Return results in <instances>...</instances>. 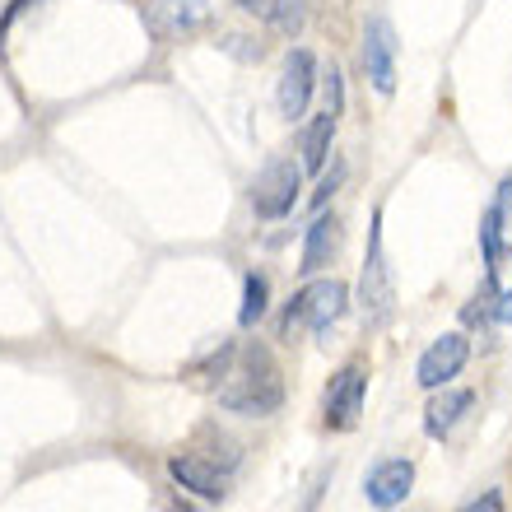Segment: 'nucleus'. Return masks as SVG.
<instances>
[{
    "mask_svg": "<svg viewBox=\"0 0 512 512\" xmlns=\"http://www.w3.org/2000/svg\"><path fill=\"white\" fill-rule=\"evenodd\" d=\"M215 396L229 415H247V419H266L284 405V378L280 364L266 345H243L233 350L219 368Z\"/></svg>",
    "mask_w": 512,
    "mask_h": 512,
    "instance_id": "f257e3e1",
    "label": "nucleus"
},
{
    "mask_svg": "<svg viewBox=\"0 0 512 512\" xmlns=\"http://www.w3.org/2000/svg\"><path fill=\"white\" fill-rule=\"evenodd\" d=\"M359 308H364V322L373 326V331L387 326L391 312H396L387 247H382V210H373V224H368V256H364V275H359Z\"/></svg>",
    "mask_w": 512,
    "mask_h": 512,
    "instance_id": "f03ea898",
    "label": "nucleus"
},
{
    "mask_svg": "<svg viewBox=\"0 0 512 512\" xmlns=\"http://www.w3.org/2000/svg\"><path fill=\"white\" fill-rule=\"evenodd\" d=\"M345 303H350V289H345L340 280H312L308 289H298V294L289 298L284 331H294V326H312L317 336H326V331L340 322Z\"/></svg>",
    "mask_w": 512,
    "mask_h": 512,
    "instance_id": "7ed1b4c3",
    "label": "nucleus"
},
{
    "mask_svg": "<svg viewBox=\"0 0 512 512\" xmlns=\"http://www.w3.org/2000/svg\"><path fill=\"white\" fill-rule=\"evenodd\" d=\"M298 191H303V163L289 159H270L252 182V210L256 219H284L294 215Z\"/></svg>",
    "mask_w": 512,
    "mask_h": 512,
    "instance_id": "20e7f679",
    "label": "nucleus"
},
{
    "mask_svg": "<svg viewBox=\"0 0 512 512\" xmlns=\"http://www.w3.org/2000/svg\"><path fill=\"white\" fill-rule=\"evenodd\" d=\"M210 24H215V10L205 0H145V33L154 42L196 38Z\"/></svg>",
    "mask_w": 512,
    "mask_h": 512,
    "instance_id": "39448f33",
    "label": "nucleus"
},
{
    "mask_svg": "<svg viewBox=\"0 0 512 512\" xmlns=\"http://www.w3.org/2000/svg\"><path fill=\"white\" fill-rule=\"evenodd\" d=\"M364 70H368V84H373L382 98L396 94V33H391L387 14H368V24H364Z\"/></svg>",
    "mask_w": 512,
    "mask_h": 512,
    "instance_id": "423d86ee",
    "label": "nucleus"
},
{
    "mask_svg": "<svg viewBox=\"0 0 512 512\" xmlns=\"http://www.w3.org/2000/svg\"><path fill=\"white\" fill-rule=\"evenodd\" d=\"M466 359H471V340L461 336V331H447V336H438L429 350L419 354V368H415L419 387H429V391L447 387V382H452L461 368H466Z\"/></svg>",
    "mask_w": 512,
    "mask_h": 512,
    "instance_id": "0eeeda50",
    "label": "nucleus"
},
{
    "mask_svg": "<svg viewBox=\"0 0 512 512\" xmlns=\"http://www.w3.org/2000/svg\"><path fill=\"white\" fill-rule=\"evenodd\" d=\"M312 89H317V61L312 52H289L284 56V70H280V89H275V103H280V117L298 122L312 103Z\"/></svg>",
    "mask_w": 512,
    "mask_h": 512,
    "instance_id": "6e6552de",
    "label": "nucleus"
},
{
    "mask_svg": "<svg viewBox=\"0 0 512 512\" xmlns=\"http://www.w3.org/2000/svg\"><path fill=\"white\" fill-rule=\"evenodd\" d=\"M364 396H368V373L359 364L340 368L336 382L326 387V429H354L364 415Z\"/></svg>",
    "mask_w": 512,
    "mask_h": 512,
    "instance_id": "1a4fd4ad",
    "label": "nucleus"
},
{
    "mask_svg": "<svg viewBox=\"0 0 512 512\" xmlns=\"http://www.w3.org/2000/svg\"><path fill=\"white\" fill-rule=\"evenodd\" d=\"M410 489H415V466L401 461V457H391V461H378V466L368 471L364 499L373 503V508L391 512V508H401V503L410 499Z\"/></svg>",
    "mask_w": 512,
    "mask_h": 512,
    "instance_id": "9d476101",
    "label": "nucleus"
},
{
    "mask_svg": "<svg viewBox=\"0 0 512 512\" xmlns=\"http://www.w3.org/2000/svg\"><path fill=\"white\" fill-rule=\"evenodd\" d=\"M168 475H173L177 489H187V494H196V499H205V503H219L224 494H229V480L219 475V466H210V461H201V457H191V452L168 457Z\"/></svg>",
    "mask_w": 512,
    "mask_h": 512,
    "instance_id": "9b49d317",
    "label": "nucleus"
},
{
    "mask_svg": "<svg viewBox=\"0 0 512 512\" xmlns=\"http://www.w3.org/2000/svg\"><path fill=\"white\" fill-rule=\"evenodd\" d=\"M340 256V219L336 215H317L308 224V238H303V256H298V270L303 275H322L331 261Z\"/></svg>",
    "mask_w": 512,
    "mask_h": 512,
    "instance_id": "f8f14e48",
    "label": "nucleus"
},
{
    "mask_svg": "<svg viewBox=\"0 0 512 512\" xmlns=\"http://www.w3.org/2000/svg\"><path fill=\"white\" fill-rule=\"evenodd\" d=\"M238 10L261 19L275 33H289V38L303 33V24H308V0H238Z\"/></svg>",
    "mask_w": 512,
    "mask_h": 512,
    "instance_id": "ddd939ff",
    "label": "nucleus"
},
{
    "mask_svg": "<svg viewBox=\"0 0 512 512\" xmlns=\"http://www.w3.org/2000/svg\"><path fill=\"white\" fill-rule=\"evenodd\" d=\"M471 405H475V391H466V387L447 391L443 387V396H433V401L424 405V433H429V438H447V433L466 419Z\"/></svg>",
    "mask_w": 512,
    "mask_h": 512,
    "instance_id": "4468645a",
    "label": "nucleus"
},
{
    "mask_svg": "<svg viewBox=\"0 0 512 512\" xmlns=\"http://www.w3.org/2000/svg\"><path fill=\"white\" fill-rule=\"evenodd\" d=\"M336 112H322L312 117L308 131H303V173H322L326 168V154H331V140H336Z\"/></svg>",
    "mask_w": 512,
    "mask_h": 512,
    "instance_id": "2eb2a0df",
    "label": "nucleus"
},
{
    "mask_svg": "<svg viewBox=\"0 0 512 512\" xmlns=\"http://www.w3.org/2000/svg\"><path fill=\"white\" fill-rule=\"evenodd\" d=\"M266 308H270V280L261 275V270H252L243 280V308H238V326H247L252 331L261 317H266Z\"/></svg>",
    "mask_w": 512,
    "mask_h": 512,
    "instance_id": "dca6fc26",
    "label": "nucleus"
},
{
    "mask_svg": "<svg viewBox=\"0 0 512 512\" xmlns=\"http://www.w3.org/2000/svg\"><path fill=\"white\" fill-rule=\"evenodd\" d=\"M503 205L494 201L489 205V215L485 224H480V247H485V275L489 280H499V256H503Z\"/></svg>",
    "mask_w": 512,
    "mask_h": 512,
    "instance_id": "f3484780",
    "label": "nucleus"
},
{
    "mask_svg": "<svg viewBox=\"0 0 512 512\" xmlns=\"http://www.w3.org/2000/svg\"><path fill=\"white\" fill-rule=\"evenodd\" d=\"M326 112H345V84H340V70L331 66V75H326Z\"/></svg>",
    "mask_w": 512,
    "mask_h": 512,
    "instance_id": "a211bd4d",
    "label": "nucleus"
},
{
    "mask_svg": "<svg viewBox=\"0 0 512 512\" xmlns=\"http://www.w3.org/2000/svg\"><path fill=\"white\" fill-rule=\"evenodd\" d=\"M340 182H345V168H340V163H336V168H331V173L322 177V187H317V196H312V205H317V210H326V201L336 196V187H340Z\"/></svg>",
    "mask_w": 512,
    "mask_h": 512,
    "instance_id": "6ab92c4d",
    "label": "nucleus"
},
{
    "mask_svg": "<svg viewBox=\"0 0 512 512\" xmlns=\"http://www.w3.org/2000/svg\"><path fill=\"white\" fill-rule=\"evenodd\" d=\"M252 38H243V33H229L224 38V52H233V56H243V61H261L266 56V47H247Z\"/></svg>",
    "mask_w": 512,
    "mask_h": 512,
    "instance_id": "aec40b11",
    "label": "nucleus"
},
{
    "mask_svg": "<svg viewBox=\"0 0 512 512\" xmlns=\"http://www.w3.org/2000/svg\"><path fill=\"white\" fill-rule=\"evenodd\" d=\"M457 512H503V494H499V489H489V494L471 499L466 508H457Z\"/></svg>",
    "mask_w": 512,
    "mask_h": 512,
    "instance_id": "412c9836",
    "label": "nucleus"
},
{
    "mask_svg": "<svg viewBox=\"0 0 512 512\" xmlns=\"http://www.w3.org/2000/svg\"><path fill=\"white\" fill-rule=\"evenodd\" d=\"M33 5H38V0H10V5H5V14H0V33H10L14 19H19V14H28Z\"/></svg>",
    "mask_w": 512,
    "mask_h": 512,
    "instance_id": "4be33fe9",
    "label": "nucleus"
},
{
    "mask_svg": "<svg viewBox=\"0 0 512 512\" xmlns=\"http://www.w3.org/2000/svg\"><path fill=\"white\" fill-rule=\"evenodd\" d=\"M499 322L512 326V289H508V294H499Z\"/></svg>",
    "mask_w": 512,
    "mask_h": 512,
    "instance_id": "5701e85b",
    "label": "nucleus"
},
{
    "mask_svg": "<svg viewBox=\"0 0 512 512\" xmlns=\"http://www.w3.org/2000/svg\"><path fill=\"white\" fill-rule=\"evenodd\" d=\"M499 205H503V210H508V205H512V173H508V182H503V187H499Z\"/></svg>",
    "mask_w": 512,
    "mask_h": 512,
    "instance_id": "b1692460",
    "label": "nucleus"
},
{
    "mask_svg": "<svg viewBox=\"0 0 512 512\" xmlns=\"http://www.w3.org/2000/svg\"><path fill=\"white\" fill-rule=\"evenodd\" d=\"M173 512H191V508H173Z\"/></svg>",
    "mask_w": 512,
    "mask_h": 512,
    "instance_id": "393cba45",
    "label": "nucleus"
}]
</instances>
